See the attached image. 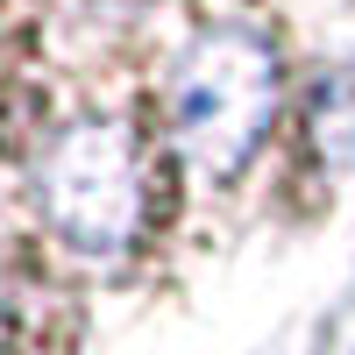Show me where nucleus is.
I'll list each match as a JSON object with an SVG mask.
<instances>
[{
    "instance_id": "nucleus-2",
    "label": "nucleus",
    "mask_w": 355,
    "mask_h": 355,
    "mask_svg": "<svg viewBox=\"0 0 355 355\" xmlns=\"http://www.w3.org/2000/svg\"><path fill=\"white\" fill-rule=\"evenodd\" d=\"M43 220L78 256H121L150 214V171L121 121H71L36 171Z\"/></svg>"
},
{
    "instance_id": "nucleus-1",
    "label": "nucleus",
    "mask_w": 355,
    "mask_h": 355,
    "mask_svg": "<svg viewBox=\"0 0 355 355\" xmlns=\"http://www.w3.org/2000/svg\"><path fill=\"white\" fill-rule=\"evenodd\" d=\"M270 107H277V50L242 21L206 28L164 78V114H171L178 150L214 178L256 157Z\"/></svg>"
}]
</instances>
